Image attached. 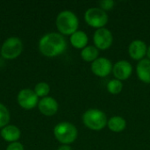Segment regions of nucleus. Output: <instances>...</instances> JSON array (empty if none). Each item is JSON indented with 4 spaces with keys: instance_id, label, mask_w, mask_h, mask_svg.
<instances>
[{
    "instance_id": "4468645a",
    "label": "nucleus",
    "mask_w": 150,
    "mask_h": 150,
    "mask_svg": "<svg viewBox=\"0 0 150 150\" xmlns=\"http://www.w3.org/2000/svg\"><path fill=\"white\" fill-rule=\"evenodd\" d=\"M21 133L20 130L13 125H9L2 128L1 136L2 138L8 142H16L20 138Z\"/></svg>"
},
{
    "instance_id": "6e6552de",
    "label": "nucleus",
    "mask_w": 150,
    "mask_h": 150,
    "mask_svg": "<svg viewBox=\"0 0 150 150\" xmlns=\"http://www.w3.org/2000/svg\"><path fill=\"white\" fill-rule=\"evenodd\" d=\"M112 62L105 57H98L93 62H91V71L98 77H105L112 71Z\"/></svg>"
},
{
    "instance_id": "dca6fc26",
    "label": "nucleus",
    "mask_w": 150,
    "mask_h": 150,
    "mask_svg": "<svg viewBox=\"0 0 150 150\" xmlns=\"http://www.w3.org/2000/svg\"><path fill=\"white\" fill-rule=\"evenodd\" d=\"M108 128L114 133H120L125 130L127 127V121L120 116H113L108 120Z\"/></svg>"
},
{
    "instance_id": "1a4fd4ad",
    "label": "nucleus",
    "mask_w": 150,
    "mask_h": 150,
    "mask_svg": "<svg viewBox=\"0 0 150 150\" xmlns=\"http://www.w3.org/2000/svg\"><path fill=\"white\" fill-rule=\"evenodd\" d=\"M38 99V96L35 94L34 91L30 89H24L18 94V103L25 110H31L34 108L37 104H39Z\"/></svg>"
},
{
    "instance_id": "b1692460",
    "label": "nucleus",
    "mask_w": 150,
    "mask_h": 150,
    "mask_svg": "<svg viewBox=\"0 0 150 150\" xmlns=\"http://www.w3.org/2000/svg\"><path fill=\"white\" fill-rule=\"evenodd\" d=\"M147 55H148L149 59L150 60V46L148 47V50H147Z\"/></svg>"
},
{
    "instance_id": "6ab92c4d",
    "label": "nucleus",
    "mask_w": 150,
    "mask_h": 150,
    "mask_svg": "<svg viewBox=\"0 0 150 150\" xmlns=\"http://www.w3.org/2000/svg\"><path fill=\"white\" fill-rule=\"evenodd\" d=\"M50 91V87L47 83L41 82L36 84L35 88H34V92L35 94L40 98H46L47 96V94Z\"/></svg>"
},
{
    "instance_id": "39448f33",
    "label": "nucleus",
    "mask_w": 150,
    "mask_h": 150,
    "mask_svg": "<svg viewBox=\"0 0 150 150\" xmlns=\"http://www.w3.org/2000/svg\"><path fill=\"white\" fill-rule=\"evenodd\" d=\"M84 20L90 26L100 29L108 23V15L99 7H92L85 11Z\"/></svg>"
},
{
    "instance_id": "393cba45",
    "label": "nucleus",
    "mask_w": 150,
    "mask_h": 150,
    "mask_svg": "<svg viewBox=\"0 0 150 150\" xmlns=\"http://www.w3.org/2000/svg\"><path fill=\"white\" fill-rule=\"evenodd\" d=\"M0 53H1V47H0Z\"/></svg>"
},
{
    "instance_id": "5701e85b",
    "label": "nucleus",
    "mask_w": 150,
    "mask_h": 150,
    "mask_svg": "<svg viewBox=\"0 0 150 150\" xmlns=\"http://www.w3.org/2000/svg\"><path fill=\"white\" fill-rule=\"evenodd\" d=\"M57 150H72V149L69 145H62V146L59 147Z\"/></svg>"
},
{
    "instance_id": "412c9836",
    "label": "nucleus",
    "mask_w": 150,
    "mask_h": 150,
    "mask_svg": "<svg viewBox=\"0 0 150 150\" xmlns=\"http://www.w3.org/2000/svg\"><path fill=\"white\" fill-rule=\"evenodd\" d=\"M115 4V2L112 1V0H104V1H101L99 2V8L102 9L103 11H110L113 8Z\"/></svg>"
},
{
    "instance_id": "20e7f679",
    "label": "nucleus",
    "mask_w": 150,
    "mask_h": 150,
    "mask_svg": "<svg viewBox=\"0 0 150 150\" xmlns=\"http://www.w3.org/2000/svg\"><path fill=\"white\" fill-rule=\"evenodd\" d=\"M54 134L56 140L63 145L73 143L77 138L76 127L69 122H61L54 128Z\"/></svg>"
},
{
    "instance_id": "ddd939ff",
    "label": "nucleus",
    "mask_w": 150,
    "mask_h": 150,
    "mask_svg": "<svg viewBox=\"0 0 150 150\" xmlns=\"http://www.w3.org/2000/svg\"><path fill=\"white\" fill-rule=\"evenodd\" d=\"M136 72L139 79L145 83H150V60L142 59L139 62L136 67Z\"/></svg>"
},
{
    "instance_id": "2eb2a0df",
    "label": "nucleus",
    "mask_w": 150,
    "mask_h": 150,
    "mask_svg": "<svg viewBox=\"0 0 150 150\" xmlns=\"http://www.w3.org/2000/svg\"><path fill=\"white\" fill-rule=\"evenodd\" d=\"M88 36L83 31H76L70 35L71 45L77 49H83L88 44Z\"/></svg>"
},
{
    "instance_id": "f03ea898",
    "label": "nucleus",
    "mask_w": 150,
    "mask_h": 150,
    "mask_svg": "<svg viewBox=\"0 0 150 150\" xmlns=\"http://www.w3.org/2000/svg\"><path fill=\"white\" fill-rule=\"evenodd\" d=\"M56 27L62 35H72L77 31L79 21L76 15L70 11L60 12L56 18Z\"/></svg>"
},
{
    "instance_id": "7ed1b4c3",
    "label": "nucleus",
    "mask_w": 150,
    "mask_h": 150,
    "mask_svg": "<svg viewBox=\"0 0 150 150\" xmlns=\"http://www.w3.org/2000/svg\"><path fill=\"white\" fill-rule=\"evenodd\" d=\"M83 122L86 127L93 131H100L107 126L105 113L98 109H89L83 115Z\"/></svg>"
},
{
    "instance_id": "aec40b11",
    "label": "nucleus",
    "mask_w": 150,
    "mask_h": 150,
    "mask_svg": "<svg viewBox=\"0 0 150 150\" xmlns=\"http://www.w3.org/2000/svg\"><path fill=\"white\" fill-rule=\"evenodd\" d=\"M10 121V113L8 109L0 103V128H4L8 126Z\"/></svg>"
},
{
    "instance_id": "9b49d317",
    "label": "nucleus",
    "mask_w": 150,
    "mask_h": 150,
    "mask_svg": "<svg viewBox=\"0 0 150 150\" xmlns=\"http://www.w3.org/2000/svg\"><path fill=\"white\" fill-rule=\"evenodd\" d=\"M147 45L142 40H133L128 47V54L135 61H142L147 54Z\"/></svg>"
},
{
    "instance_id": "f8f14e48",
    "label": "nucleus",
    "mask_w": 150,
    "mask_h": 150,
    "mask_svg": "<svg viewBox=\"0 0 150 150\" xmlns=\"http://www.w3.org/2000/svg\"><path fill=\"white\" fill-rule=\"evenodd\" d=\"M40 112L46 116H53L58 111V103L52 97H46L41 98L38 104Z\"/></svg>"
},
{
    "instance_id": "f257e3e1",
    "label": "nucleus",
    "mask_w": 150,
    "mask_h": 150,
    "mask_svg": "<svg viewBox=\"0 0 150 150\" xmlns=\"http://www.w3.org/2000/svg\"><path fill=\"white\" fill-rule=\"evenodd\" d=\"M67 48L65 38L58 33L45 34L39 42L40 53L47 57H55L62 54Z\"/></svg>"
},
{
    "instance_id": "423d86ee",
    "label": "nucleus",
    "mask_w": 150,
    "mask_h": 150,
    "mask_svg": "<svg viewBox=\"0 0 150 150\" xmlns=\"http://www.w3.org/2000/svg\"><path fill=\"white\" fill-rule=\"evenodd\" d=\"M22 50L23 44L21 40L17 37H11L4 42L1 47V54L5 59L12 60L19 56Z\"/></svg>"
},
{
    "instance_id": "4be33fe9",
    "label": "nucleus",
    "mask_w": 150,
    "mask_h": 150,
    "mask_svg": "<svg viewBox=\"0 0 150 150\" xmlns=\"http://www.w3.org/2000/svg\"><path fill=\"white\" fill-rule=\"evenodd\" d=\"M6 150H24V147L21 143L16 142H12L11 143L8 147Z\"/></svg>"
},
{
    "instance_id": "f3484780",
    "label": "nucleus",
    "mask_w": 150,
    "mask_h": 150,
    "mask_svg": "<svg viewBox=\"0 0 150 150\" xmlns=\"http://www.w3.org/2000/svg\"><path fill=\"white\" fill-rule=\"evenodd\" d=\"M98 49L95 46H87L81 51V57L87 62H93L98 58Z\"/></svg>"
},
{
    "instance_id": "0eeeda50",
    "label": "nucleus",
    "mask_w": 150,
    "mask_h": 150,
    "mask_svg": "<svg viewBox=\"0 0 150 150\" xmlns=\"http://www.w3.org/2000/svg\"><path fill=\"white\" fill-rule=\"evenodd\" d=\"M93 41L98 49L106 50L112 46L113 36L111 31L106 28L97 29L93 35Z\"/></svg>"
},
{
    "instance_id": "9d476101",
    "label": "nucleus",
    "mask_w": 150,
    "mask_h": 150,
    "mask_svg": "<svg viewBox=\"0 0 150 150\" xmlns=\"http://www.w3.org/2000/svg\"><path fill=\"white\" fill-rule=\"evenodd\" d=\"M112 73L115 76V79L122 82L131 76L133 73V67L129 62L126 60H120L112 67Z\"/></svg>"
},
{
    "instance_id": "a211bd4d",
    "label": "nucleus",
    "mask_w": 150,
    "mask_h": 150,
    "mask_svg": "<svg viewBox=\"0 0 150 150\" xmlns=\"http://www.w3.org/2000/svg\"><path fill=\"white\" fill-rule=\"evenodd\" d=\"M123 84L122 82L118 79H112L107 83V91L112 95H118L122 91Z\"/></svg>"
}]
</instances>
